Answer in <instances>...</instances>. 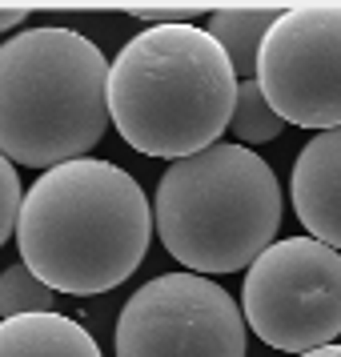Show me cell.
Wrapping results in <instances>:
<instances>
[{"label":"cell","mask_w":341,"mask_h":357,"mask_svg":"<svg viewBox=\"0 0 341 357\" xmlns=\"http://www.w3.org/2000/svg\"><path fill=\"white\" fill-rule=\"evenodd\" d=\"M245 325L281 354H313L341 333V253L313 237L273 241L241 289Z\"/></svg>","instance_id":"cell-5"},{"label":"cell","mask_w":341,"mask_h":357,"mask_svg":"<svg viewBox=\"0 0 341 357\" xmlns=\"http://www.w3.org/2000/svg\"><path fill=\"white\" fill-rule=\"evenodd\" d=\"M109 61L84 33L40 24L0 45V153L49 173L89 157L109 116Z\"/></svg>","instance_id":"cell-3"},{"label":"cell","mask_w":341,"mask_h":357,"mask_svg":"<svg viewBox=\"0 0 341 357\" xmlns=\"http://www.w3.org/2000/svg\"><path fill=\"white\" fill-rule=\"evenodd\" d=\"M52 301H56V293H52L24 261L8 265V269L0 273V321L24 317V313H49Z\"/></svg>","instance_id":"cell-12"},{"label":"cell","mask_w":341,"mask_h":357,"mask_svg":"<svg viewBox=\"0 0 341 357\" xmlns=\"http://www.w3.org/2000/svg\"><path fill=\"white\" fill-rule=\"evenodd\" d=\"M301 357H341V345H321V349H313V354H301Z\"/></svg>","instance_id":"cell-16"},{"label":"cell","mask_w":341,"mask_h":357,"mask_svg":"<svg viewBox=\"0 0 341 357\" xmlns=\"http://www.w3.org/2000/svg\"><path fill=\"white\" fill-rule=\"evenodd\" d=\"M253 81L285 125L341 129V4L285 8L257 52Z\"/></svg>","instance_id":"cell-7"},{"label":"cell","mask_w":341,"mask_h":357,"mask_svg":"<svg viewBox=\"0 0 341 357\" xmlns=\"http://www.w3.org/2000/svg\"><path fill=\"white\" fill-rule=\"evenodd\" d=\"M153 229V205L137 177L113 161L81 157L29 185L17 245L52 293L93 297L137 273Z\"/></svg>","instance_id":"cell-1"},{"label":"cell","mask_w":341,"mask_h":357,"mask_svg":"<svg viewBox=\"0 0 341 357\" xmlns=\"http://www.w3.org/2000/svg\"><path fill=\"white\" fill-rule=\"evenodd\" d=\"M281 13L285 8H273V4H229V8L209 13V36L225 49V56L233 61V73L241 81H253L257 52Z\"/></svg>","instance_id":"cell-10"},{"label":"cell","mask_w":341,"mask_h":357,"mask_svg":"<svg viewBox=\"0 0 341 357\" xmlns=\"http://www.w3.org/2000/svg\"><path fill=\"white\" fill-rule=\"evenodd\" d=\"M129 13L137 20H153V24H185V20H193L201 8H197V4H132Z\"/></svg>","instance_id":"cell-14"},{"label":"cell","mask_w":341,"mask_h":357,"mask_svg":"<svg viewBox=\"0 0 341 357\" xmlns=\"http://www.w3.org/2000/svg\"><path fill=\"white\" fill-rule=\"evenodd\" d=\"M24 17H29V8H24V4H0V33L17 29Z\"/></svg>","instance_id":"cell-15"},{"label":"cell","mask_w":341,"mask_h":357,"mask_svg":"<svg viewBox=\"0 0 341 357\" xmlns=\"http://www.w3.org/2000/svg\"><path fill=\"white\" fill-rule=\"evenodd\" d=\"M241 77L201 24H153L109 68V116L145 157L185 161L221 141Z\"/></svg>","instance_id":"cell-2"},{"label":"cell","mask_w":341,"mask_h":357,"mask_svg":"<svg viewBox=\"0 0 341 357\" xmlns=\"http://www.w3.org/2000/svg\"><path fill=\"white\" fill-rule=\"evenodd\" d=\"M20 209H24V185L17 177V165L0 153V245L8 241V233H17Z\"/></svg>","instance_id":"cell-13"},{"label":"cell","mask_w":341,"mask_h":357,"mask_svg":"<svg viewBox=\"0 0 341 357\" xmlns=\"http://www.w3.org/2000/svg\"><path fill=\"white\" fill-rule=\"evenodd\" d=\"M229 129L237 137V145H265V141H277L285 132V121L277 116V109L265 100L257 81H241L237 89V105H233V121Z\"/></svg>","instance_id":"cell-11"},{"label":"cell","mask_w":341,"mask_h":357,"mask_svg":"<svg viewBox=\"0 0 341 357\" xmlns=\"http://www.w3.org/2000/svg\"><path fill=\"white\" fill-rule=\"evenodd\" d=\"M153 221L165 249L189 273H237L273 245L281 185L261 153L217 141L165 169Z\"/></svg>","instance_id":"cell-4"},{"label":"cell","mask_w":341,"mask_h":357,"mask_svg":"<svg viewBox=\"0 0 341 357\" xmlns=\"http://www.w3.org/2000/svg\"><path fill=\"white\" fill-rule=\"evenodd\" d=\"M241 305L201 273H161L116 317V357H245Z\"/></svg>","instance_id":"cell-6"},{"label":"cell","mask_w":341,"mask_h":357,"mask_svg":"<svg viewBox=\"0 0 341 357\" xmlns=\"http://www.w3.org/2000/svg\"><path fill=\"white\" fill-rule=\"evenodd\" d=\"M289 197L309 237L341 253V129L317 132L297 153Z\"/></svg>","instance_id":"cell-8"},{"label":"cell","mask_w":341,"mask_h":357,"mask_svg":"<svg viewBox=\"0 0 341 357\" xmlns=\"http://www.w3.org/2000/svg\"><path fill=\"white\" fill-rule=\"evenodd\" d=\"M0 357H105L97 337L68 313H24L0 321Z\"/></svg>","instance_id":"cell-9"}]
</instances>
